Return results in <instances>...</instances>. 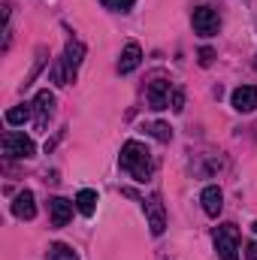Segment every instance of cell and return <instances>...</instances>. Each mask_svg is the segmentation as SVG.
Segmentation results:
<instances>
[{
  "label": "cell",
  "instance_id": "44dd1931",
  "mask_svg": "<svg viewBox=\"0 0 257 260\" xmlns=\"http://www.w3.org/2000/svg\"><path fill=\"white\" fill-rule=\"evenodd\" d=\"M245 254H248V260H257V242H248L245 245Z\"/></svg>",
  "mask_w": 257,
  "mask_h": 260
},
{
  "label": "cell",
  "instance_id": "7402d4cb",
  "mask_svg": "<svg viewBox=\"0 0 257 260\" xmlns=\"http://www.w3.org/2000/svg\"><path fill=\"white\" fill-rule=\"evenodd\" d=\"M254 233H257V221H254Z\"/></svg>",
  "mask_w": 257,
  "mask_h": 260
},
{
  "label": "cell",
  "instance_id": "4fadbf2b",
  "mask_svg": "<svg viewBox=\"0 0 257 260\" xmlns=\"http://www.w3.org/2000/svg\"><path fill=\"white\" fill-rule=\"evenodd\" d=\"M82 58H85V46H82L79 40H70L67 49H64V64H67V70H70L73 79H76V70L82 64Z\"/></svg>",
  "mask_w": 257,
  "mask_h": 260
},
{
  "label": "cell",
  "instance_id": "30bf717a",
  "mask_svg": "<svg viewBox=\"0 0 257 260\" xmlns=\"http://www.w3.org/2000/svg\"><path fill=\"white\" fill-rule=\"evenodd\" d=\"M49 215H52V224L55 227H67V221L73 218V203L64 200V197H55L49 203Z\"/></svg>",
  "mask_w": 257,
  "mask_h": 260
},
{
  "label": "cell",
  "instance_id": "ba28073f",
  "mask_svg": "<svg viewBox=\"0 0 257 260\" xmlns=\"http://www.w3.org/2000/svg\"><path fill=\"white\" fill-rule=\"evenodd\" d=\"M233 109L236 112H254L257 109V85H242L233 91Z\"/></svg>",
  "mask_w": 257,
  "mask_h": 260
},
{
  "label": "cell",
  "instance_id": "8992f818",
  "mask_svg": "<svg viewBox=\"0 0 257 260\" xmlns=\"http://www.w3.org/2000/svg\"><path fill=\"white\" fill-rule=\"evenodd\" d=\"M145 215H148V230H151V236H160V233L167 230V212H164L160 194L148 197V203H145Z\"/></svg>",
  "mask_w": 257,
  "mask_h": 260
},
{
  "label": "cell",
  "instance_id": "5bb4252c",
  "mask_svg": "<svg viewBox=\"0 0 257 260\" xmlns=\"http://www.w3.org/2000/svg\"><path fill=\"white\" fill-rule=\"evenodd\" d=\"M76 209H79L85 218H91V215L97 212V191H91V188L79 191V197H76Z\"/></svg>",
  "mask_w": 257,
  "mask_h": 260
},
{
  "label": "cell",
  "instance_id": "7c38bea8",
  "mask_svg": "<svg viewBox=\"0 0 257 260\" xmlns=\"http://www.w3.org/2000/svg\"><path fill=\"white\" fill-rule=\"evenodd\" d=\"M139 64H142V49L136 43H127L124 52H121V58H118V73H133Z\"/></svg>",
  "mask_w": 257,
  "mask_h": 260
},
{
  "label": "cell",
  "instance_id": "3957f363",
  "mask_svg": "<svg viewBox=\"0 0 257 260\" xmlns=\"http://www.w3.org/2000/svg\"><path fill=\"white\" fill-rule=\"evenodd\" d=\"M215 248H218V254L221 260H239V230H236V224H221L218 230H215Z\"/></svg>",
  "mask_w": 257,
  "mask_h": 260
},
{
  "label": "cell",
  "instance_id": "8fae6325",
  "mask_svg": "<svg viewBox=\"0 0 257 260\" xmlns=\"http://www.w3.org/2000/svg\"><path fill=\"white\" fill-rule=\"evenodd\" d=\"M12 215L21 218V221H30V218L37 215V203H34V194H30V191H21V194L15 197V203H12Z\"/></svg>",
  "mask_w": 257,
  "mask_h": 260
},
{
  "label": "cell",
  "instance_id": "ffe728a7",
  "mask_svg": "<svg viewBox=\"0 0 257 260\" xmlns=\"http://www.w3.org/2000/svg\"><path fill=\"white\" fill-rule=\"evenodd\" d=\"M212 58H215V52H212V49H203V52H200V64H203V67L212 64Z\"/></svg>",
  "mask_w": 257,
  "mask_h": 260
},
{
  "label": "cell",
  "instance_id": "277c9868",
  "mask_svg": "<svg viewBox=\"0 0 257 260\" xmlns=\"http://www.w3.org/2000/svg\"><path fill=\"white\" fill-rule=\"evenodd\" d=\"M194 21V30L200 34V37H215L218 34V27H221V15H218V9H212V6H197L191 15Z\"/></svg>",
  "mask_w": 257,
  "mask_h": 260
},
{
  "label": "cell",
  "instance_id": "7a4b0ae2",
  "mask_svg": "<svg viewBox=\"0 0 257 260\" xmlns=\"http://www.w3.org/2000/svg\"><path fill=\"white\" fill-rule=\"evenodd\" d=\"M0 148H3V154H6V157H24V160L37 154V145H34V139H30V136H24V133H15V130L3 133V139H0Z\"/></svg>",
  "mask_w": 257,
  "mask_h": 260
},
{
  "label": "cell",
  "instance_id": "6da1fadb",
  "mask_svg": "<svg viewBox=\"0 0 257 260\" xmlns=\"http://www.w3.org/2000/svg\"><path fill=\"white\" fill-rule=\"evenodd\" d=\"M118 164H121V170L127 173L133 182H148L151 179V151L142 145V142H136V139H127L124 145H121V157H118Z\"/></svg>",
  "mask_w": 257,
  "mask_h": 260
},
{
  "label": "cell",
  "instance_id": "2e32d148",
  "mask_svg": "<svg viewBox=\"0 0 257 260\" xmlns=\"http://www.w3.org/2000/svg\"><path fill=\"white\" fill-rule=\"evenodd\" d=\"M49 257L52 260H79L76 251H73L70 245H64V242H52V245H49Z\"/></svg>",
  "mask_w": 257,
  "mask_h": 260
},
{
  "label": "cell",
  "instance_id": "9a60e30c",
  "mask_svg": "<svg viewBox=\"0 0 257 260\" xmlns=\"http://www.w3.org/2000/svg\"><path fill=\"white\" fill-rule=\"evenodd\" d=\"M34 118V106H27V103H21V106H12L9 112H6V124H24V121H30Z\"/></svg>",
  "mask_w": 257,
  "mask_h": 260
},
{
  "label": "cell",
  "instance_id": "5b68a950",
  "mask_svg": "<svg viewBox=\"0 0 257 260\" xmlns=\"http://www.w3.org/2000/svg\"><path fill=\"white\" fill-rule=\"evenodd\" d=\"M52 115H55V94L46 88V91H40V94L34 97V127L46 130Z\"/></svg>",
  "mask_w": 257,
  "mask_h": 260
},
{
  "label": "cell",
  "instance_id": "e0dca14e",
  "mask_svg": "<svg viewBox=\"0 0 257 260\" xmlns=\"http://www.w3.org/2000/svg\"><path fill=\"white\" fill-rule=\"evenodd\" d=\"M148 133H151L154 139H160V142H170V139H173V127H170V124H164V121L148 124Z\"/></svg>",
  "mask_w": 257,
  "mask_h": 260
},
{
  "label": "cell",
  "instance_id": "9c48e42d",
  "mask_svg": "<svg viewBox=\"0 0 257 260\" xmlns=\"http://www.w3.org/2000/svg\"><path fill=\"white\" fill-rule=\"evenodd\" d=\"M200 203H203V212H206L209 218H218L221 209H224V194H221V188L209 185V188L200 194Z\"/></svg>",
  "mask_w": 257,
  "mask_h": 260
},
{
  "label": "cell",
  "instance_id": "d6986e66",
  "mask_svg": "<svg viewBox=\"0 0 257 260\" xmlns=\"http://www.w3.org/2000/svg\"><path fill=\"white\" fill-rule=\"evenodd\" d=\"M170 106H173V112H182V109H185V91H182V88H173Z\"/></svg>",
  "mask_w": 257,
  "mask_h": 260
},
{
  "label": "cell",
  "instance_id": "ac0fdd59",
  "mask_svg": "<svg viewBox=\"0 0 257 260\" xmlns=\"http://www.w3.org/2000/svg\"><path fill=\"white\" fill-rule=\"evenodd\" d=\"M100 3L112 12H130V6H133V0H100Z\"/></svg>",
  "mask_w": 257,
  "mask_h": 260
},
{
  "label": "cell",
  "instance_id": "52a82bcc",
  "mask_svg": "<svg viewBox=\"0 0 257 260\" xmlns=\"http://www.w3.org/2000/svg\"><path fill=\"white\" fill-rule=\"evenodd\" d=\"M170 94H173V85L167 82V79H154V82H148V91H145V100H148V106L151 109H167L170 106Z\"/></svg>",
  "mask_w": 257,
  "mask_h": 260
}]
</instances>
